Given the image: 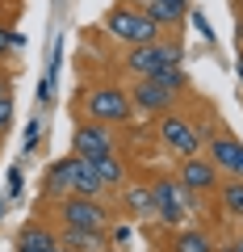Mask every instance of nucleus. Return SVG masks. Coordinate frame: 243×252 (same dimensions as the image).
Returning a JSON list of instances; mask_svg holds the SVG:
<instances>
[{
    "instance_id": "nucleus-1",
    "label": "nucleus",
    "mask_w": 243,
    "mask_h": 252,
    "mask_svg": "<svg viewBox=\"0 0 243 252\" xmlns=\"http://www.w3.org/2000/svg\"><path fill=\"white\" fill-rule=\"evenodd\" d=\"M105 34L117 38V42H126V46H143V42H155L160 38V26L138 4H113L105 13Z\"/></svg>"
},
{
    "instance_id": "nucleus-2",
    "label": "nucleus",
    "mask_w": 243,
    "mask_h": 252,
    "mask_svg": "<svg viewBox=\"0 0 243 252\" xmlns=\"http://www.w3.org/2000/svg\"><path fill=\"white\" fill-rule=\"evenodd\" d=\"M122 63H126V72L135 76V80H147V76H155L160 67H185V51H180V42H163V38H155V42L130 46Z\"/></svg>"
},
{
    "instance_id": "nucleus-3",
    "label": "nucleus",
    "mask_w": 243,
    "mask_h": 252,
    "mask_svg": "<svg viewBox=\"0 0 243 252\" xmlns=\"http://www.w3.org/2000/svg\"><path fill=\"white\" fill-rule=\"evenodd\" d=\"M135 105H130V93L117 89V84H97V89H84V118L101 126L113 122H130Z\"/></svg>"
},
{
    "instance_id": "nucleus-4",
    "label": "nucleus",
    "mask_w": 243,
    "mask_h": 252,
    "mask_svg": "<svg viewBox=\"0 0 243 252\" xmlns=\"http://www.w3.org/2000/svg\"><path fill=\"white\" fill-rule=\"evenodd\" d=\"M160 143L168 147L172 156H180V160L201 152V135H197V126H193L185 114H172V109H168V114H160Z\"/></svg>"
},
{
    "instance_id": "nucleus-5",
    "label": "nucleus",
    "mask_w": 243,
    "mask_h": 252,
    "mask_svg": "<svg viewBox=\"0 0 243 252\" xmlns=\"http://www.w3.org/2000/svg\"><path fill=\"white\" fill-rule=\"evenodd\" d=\"M59 223L72 227V231H105L109 210L105 202H92V198H63L59 202Z\"/></svg>"
},
{
    "instance_id": "nucleus-6",
    "label": "nucleus",
    "mask_w": 243,
    "mask_h": 252,
    "mask_svg": "<svg viewBox=\"0 0 243 252\" xmlns=\"http://www.w3.org/2000/svg\"><path fill=\"white\" fill-rule=\"evenodd\" d=\"M185 189H180L176 177H155L151 181V210L155 219H160L163 227H180V219H185Z\"/></svg>"
},
{
    "instance_id": "nucleus-7",
    "label": "nucleus",
    "mask_w": 243,
    "mask_h": 252,
    "mask_svg": "<svg viewBox=\"0 0 243 252\" xmlns=\"http://www.w3.org/2000/svg\"><path fill=\"white\" fill-rule=\"evenodd\" d=\"M176 181L185 193H214L218 185H222V172L214 168V160H206V156H185L176 168Z\"/></svg>"
},
{
    "instance_id": "nucleus-8",
    "label": "nucleus",
    "mask_w": 243,
    "mask_h": 252,
    "mask_svg": "<svg viewBox=\"0 0 243 252\" xmlns=\"http://www.w3.org/2000/svg\"><path fill=\"white\" fill-rule=\"evenodd\" d=\"M206 160H214V168L222 172V177H235V181H243V143H239L235 135L218 130V135L206 143Z\"/></svg>"
},
{
    "instance_id": "nucleus-9",
    "label": "nucleus",
    "mask_w": 243,
    "mask_h": 252,
    "mask_svg": "<svg viewBox=\"0 0 243 252\" xmlns=\"http://www.w3.org/2000/svg\"><path fill=\"white\" fill-rule=\"evenodd\" d=\"M109 152H113V130L84 118V122L76 126V135H72V156L92 160V156H109Z\"/></svg>"
},
{
    "instance_id": "nucleus-10",
    "label": "nucleus",
    "mask_w": 243,
    "mask_h": 252,
    "mask_svg": "<svg viewBox=\"0 0 243 252\" xmlns=\"http://www.w3.org/2000/svg\"><path fill=\"white\" fill-rule=\"evenodd\" d=\"M172 101L176 97H172L168 89H160L155 80H135V89H130V105H135L138 114H155L160 118V114L172 109Z\"/></svg>"
},
{
    "instance_id": "nucleus-11",
    "label": "nucleus",
    "mask_w": 243,
    "mask_h": 252,
    "mask_svg": "<svg viewBox=\"0 0 243 252\" xmlns=\"http://www.w3.org/2000/svg\"><path fill=\"white\" fill-rule=\"evenodd\" d=\"M72 172H76V156H72V160H54L51 168L42 172V198L46 202L72 198Z\"/></svg>"
},
{
    "instance_id": "nucleus-12",
    "label": "nucleus",
    "mask_w": 243,
    "mask_h": 252,
    "mask_svg": "<svg viewBox=\"0 0 243 252\" xmlns=\"http://www.w3.org/2000/svg\"><path fill=\"white\" fill-rule=\"evenodd\" d=\"M88 168L97 172V181L105 189H117V185H126V160L117 152H109V156H92L88 160Z\"/></svg>"
},
{
    "instance_id": "nucleus-13",
    "label": "nucleus",
    "mask_w": 243,
    "mask_h": 252,
    "mask_svg": "<svg viewBox=\"0 0 243 252\" xmlns=\"http://www.w3.org/2000/svg\"><path fill=\"white\" fill-rule=\"evenodd\" d=\"M54 244H59V235H54L51 227L29 223V227H21V231H17V244H13V248H17V252H51Z\"/></svg>"
},
{
    "instance_id": "nucleus-14",
    "label": "nucleus",
    "mask_w": 243,
    "mask_h": 252,
    "mask_svg": "<svg viewBox=\"0 0 243 252\" xmlns=\"http://www.w3.org/2000/svg\"><path fill=\"white\" fill-rule=\"evenodd\" d=\"M101 193H105V185L97 181V172L88 168V160H80V156H76V172H72V198H92V202H101Z\"/></svg>"
},
{
    "instance_id": "nucleus-15",
    "label": "nucleus",
    "mask_w": 243,
    "mask_h": 252,
    "mask_svg": "<svg viewBox=\"0 0 243 252\" xmlns=\"http://www.w3.org/2000/svg\"><path fill=\"white\" fill-rule=\"evenodd\" d=\"M147 17L155 26H176L180 17H189V0H147Z\"/></svg>"
},
{
    "instance_id": "nucleus-16",
    "label": "nucleus",
    "mask_w": 243,
    "mask_h": 252,
    "mask_svg": "<svg viewBox=\"0 0 243 252\" xmlns=\"http://www.w3.org/2000/svg\"><path fill=\"white\" fill-rule=\"evenodd\" d=\"M172 252H214V240H210V231H201V227H180V231L172 235Z\"/></svg>"
},
{
    "instance_id": "nucleus-17",
    "label": "nucleus",
    "mask_w": 243,
    "mask_h": 252,
    "mask_svg": "<svg viewBox=\"0 0 243 252\" xmlns=\"http://www.w3.org/2000/svg\"><path fill=\"white\" fill-rule=\"evenodd\" d=\"M72 252H105V231H72V227H63V240Z\"/></svg>"
},
{
    "instance_id": "nucleus-18",
    "label": "nucleus",
    "mask_w": 243,
    "mask_h": 252,
    "mask_svg": "<svg viewBox=\"0 0 243 252\" xmlns=\"http://www.w3.org/2000/svg\"><path fill=\"white\" fill-rule=\"evenodd\" d=\"M218 198H222V210H226L231 219H243V181L226 177L222 185H218Z\"/></svg>"
},
{
    "instance_id": "nucleus-19",
    "label": "nucleus",
    "mask_w": 243,
    "mask_h": 252,
    "mask_svg": "<svg viewBox=\"0 0 243 252\" xmlns=\"http://www.w3.org/2000/svg\"><path fill=\"white\" fill-rule=\"evenodd\" d=\"M147 80H155L160 89H168L172 97H180V93L189 89V76H185V67H160V72L147 76Z\"/></svg>"
},
{
    "instance_id": "nucleus-20",
    "label": "nucleus",
    "mask_w": 243,
    "mask_h": 252,
    "mask_svg": "<svg viewBox=\"0 0 243 252\" xmlns=\"http://www.w3.org/2000/svg\"><path fill=\"white\" fill-rule=\"evenodd\" d=\"M126 210H135V215H155L151 210V185H130L126 189Z\"/></svg>"
},
{
    "instance_id": "nucleus-21",
    "label": "nucleus",
    "mask_w": 243,
    "mask_h": 252,
    "mask_svg": "<svg viewBox=\"0 0 243 252\" xmlns=\"http://www.w3.org/2000/svg\"><path fill=\"white\" fill-rule=\"evenodd\" d=\"M9 122H13V97H0V139L9 130Z\"/></svg>"
},
{
    "instance_id": "nucleus-22",
    "label": "nucleus",
    "mask_w": 243,
    "mask_h": 252,
    "mask_svg": "<svg viewBox=\"0 0 243 252\" xmlns=\"http://www.w3.org/2000/svg\"><path fill=\"white\" fill-rule=\"evenodd\" d=\"M13 46H17V34H9V30L0 26V59H4V55H9Z\"/></svg>"
},
{
    "instance_id": "nucleus-23",
    "label": "nucleus",
    "mask_w": 243,
    "mask_h": 252,
    "mask_svg": "<svg viewBox=\"0 0 243 252\" xmlns=\"http://www.w3.org/2000/svg\"><path fill=\"white\" fill-rule=\"evenodd\" d=\"M0 97H13V72L0 67Z\"/></svg>"
},
{
    "instance_id": "nucleus-24",
    "label": "nucleus",
    "mask_w": 243,
    "mask_h": 252,
    "mask_svg": "<svg viewBox=\"0 0 243 252\" xmlns=\"http://www.w3.org/2000/svg\"><path fill=\"white\" fill-rule=\"evenodd\" d=\"M51 252H72V248H67V244H54V248Z\"/></svg>"
},
{
    "instance_id": "nucleus-25",
    "label": "nucleus",
    "mask_w": 243,
    "mask_h": 252,
    "mask_svg": "<svg viewBox=\"0 0 243 252\" xmlns=\"http://www.w3.org/2000/svg\"><path fill=\"white\" fill-rule=\"evenodd\" d=\"M235 248H239V252H243V235H239V240H235Z\"/></svg>"
},
{
    "instance_id": "nucleus-26",
    "label": "nucleus",
    "mask_w": 243,
    "mask_h": 252,
    "mask_svg": "<svg viewBox=\"0 0 243 252\" xmlns=\"http://www.w3.org/2000/svg\"><path fill=\"white\" fill-rule=\"evenodd\" d=\"M239 72H243V63H239Z\"/></svg>"
}]
</instances>
